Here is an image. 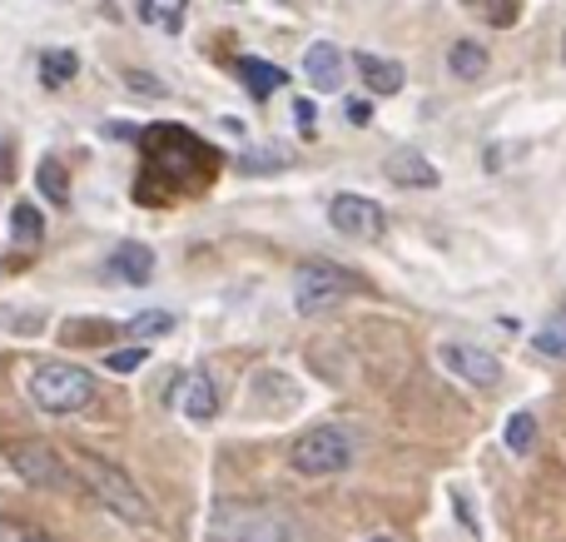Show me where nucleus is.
<instances>
[{
	"label": "nucleus",
	"mask_w": 566,
	"mask_h": 542,
	"mask_svg": "<svg viewBox=\"0 0 566 542\" xmlns=\"http://www.w3.org/2000/svg\"><path fill=\"white\" fill-rule=\"evenodd\" d=\"M209 542H308V538H303V523L283 503L224 498L209 513Z\"/></svg>",
	"instance_id": "f257e3e1"
},
{
	"label": "nucleus",
	"mask_w": 566,
	"mask_h": 542,
	"mask_svg": "<svg viewBox=\"0 0 566 542\" xmlns=\"http://www.w3.org/2000/svg\"><path fill=\"white\" fill-rule=\"evenodd\" d=\"M25 394L40 414L65 418L95 404V374L80 364H65V358H40V364L25 368Z\"/></svg>",
	"instance_id": "f03ea898"
},
{
	"label": "nucleus",
	"mask_w": 566,
	"mask_h": 542,
	"mask_svg": "<svg viewBox=\"0 0 566 542\" xmlns=\"http://www.w3.org/2000/svg\"><path fill=\"white\" fill-rule=\"evenodd\" d=\"M75 473L85 478V488L95 493V503L109 508L119 523H135V528L155 523V508H149V498L139 493L135 483H129V473H119V468L105 463L99 454H75Z\"/></svg>",
	"instance_id": "7ed1b4c3"
},
{
	"label": "nucleus",
	"mask_w": 566,
	"mask_h": 542,
	"mask_svg": "<svg viewBox=\"0 0 566 542\" xmlns=\"http://www.w3.org/2000/svg\"><path fill=\"white\" fill-rule=\"evenodd\" d=\"M353 289H358V279H353L348 269L328 264V259H308V264L293 269V309H298V314H308V319L338 309Z\"/></svg>",
	"instance_id": "20e7f679"
},
{
	"label": "nucleus",
	"mask_w": 566,
	"mask_h": 542,
	"mask_svg": "<svg viewBox=\"0 0 566 542\" xmlns=\"http://www.w3.org/2000/svg\"><path fill=\"white\" fill-rule=\"evenodd\" d=\"M289 463L298 468L303 478H333V473H343V468L353 463V434H348V428H338V424L308 428V434L293 444Z\"/></svg>",
	"instance_id": "39448f33"
},
{
	"label": "nucleus",
	"mask_w": 566,
	"mask_h": 542,
	"mask_svg": "<svg viewBox=\"0 0 566 542\" xmlns=\"http://www.w3.org/2000/svg\"><path fill=\"white\" fill-rule=\"evenodd\" d=\"M145 149H149V165H159L165 175H175L179 185L195 179V165H214L209 145H199L185 125H155V135H145Z\"/></svg>",
	"instance_id": "423d86ee"
},
{
	"label": "nucleus",
	"mask_w": 566,
	"mask_h": 542,
	"mask_svg": "<svg viewBox=\"0 0 566 542\" xmlns=\"http://www.w3.org/2000/svg\"><path fill=\"white\" fill-rule=\"evenodd\" d=\"M6 463L15 468L30 488H50V493H70V488H75L70 468L60 463L50 444H10L6 448Z\"/></svg>",
	"instance_id": "0eeeda50"
},
{
	"label": "nucleus",
	"mask_w": 566,
	"mask_h": 542,
	"mask_svg": "<svg viewBox=\"0 0 566 542\" xmlns=\"http://www.w3.org/2000/svg\"><path fill=\"white\" fill-rule=\"evenodd\" d=\"M328 225L348 239H382L388 234V215H382V205L368 195H333Z\"/></svg>",
	"instance_id": "6e6552de"
},
{
	"label": "nucleus",
	"mask_w": 566,
	"mask_h": 542,
	"mask_svg": "<svg viewBox=\"0 0 566 542\" xmlns=\"http://www.w3.org/2000/svg\"><path fill=\"white\" fill-rule=\"evenodd\" d=\"M438 364L472 388H497V378H502V364L478 344H438Z\"/></svg>",
	"instance_id": "1a4fd4ad"
},
{
	"label": "nucleus",
	"mask_w": 566,
	"mask_h": 542,
	"mask_svg": "<svg viewBox=\"0 0 566 542\" xmlns=\"http://www.w3.org/2000/svg\"><path fill=\"white\" fill-rule=\"evenodd\" d=\"M169 404L189 418V424H209L219 414V394L209 384V374H179L175 388H169Z\"/></svg>",
	"instance_id": "9d476101"
},
{
	"label": "nucleus",
	"mask_w": 566,
	"mask_h": 542,
	"mask_svg": "<svg viewBox=\"0 0 566 542\" xmlns=\"http://www.w3.org/2000/svg\"><path fill=\"white\" fill-rule=\"evenodd\" d=\"M303 75H308V85H313V90L333 95V90H343L348 60H343V50L333 45V40H313V45L303 50Z\"/></svg>",
	"instance_id": "9b49d317"
},
{
	"label": "nucleus",
	"mask_w": 566,
	"mask_h": 542,
	"mask_svg": "<svg viewBox=\"0 0 566 542\" xmlns=\"http://www.w3.org/2000/svg\"><path fill=\"white\" fill-rule=\"evenodd\" d=\"M382 175L402 189H438V179H442L438 165H432L422 149H392V155L382 159Z\"/></svg>",
	"instance_id": "f8f14e48"
},
{
	"label": "nucleus",
	"mask_w": 566,
	"mask_h": 542,
	"mask_svg": "<svg viewBox=\"0 0 566 542\" xmlns=\"http://www.w3.org/2000/svg\"><path fill=\"white\" fill-rule=\"evenodd\" d=\"M353 70H358L363 90H373V95H398L402 80H408V70H402L398 60H382V55H373V50H358Z\"/></svg>",
	"instance_id": "ddd939ff"
},
{
	"label": "nucleus",
	"mask_w": 566,
	"mask_h": 542,
	"mask_svg": "<svg viewBox=\"0 0 566 542\" xmlns=\"http://www.w3.org/2000/svg\"><path fill=\"white\" fill-rule=\"evenodd\" d=\"M234 75L244 80V90H249L254 100H269L274 90L289 85V70L269 65V60H254V55H239V60H234Z\"/></svg>",
	"instance_id": "4468645a"
},
{
	"label": "nucleus",
	"mask_w": 566,
	"mask_h": 542,
	"mask_svg": "<svg viewBox=\"0 0 566 542\" xmlns=\"http://www.w3.org/2000/svg\"><path fill=\"white\" fill-rule=\"evenodd\" d=\"M109 269H115L125 284H149V274H155V249H145V244H119L115 254H109Z\"/></svg>",
	"instance_id": "2eb2a0df"
},
{
	"label": "nucleus",
	"mask_w": 566,
	"mask_h": 542,
	"mask_svg": "<svg viewBox=\"0 0 566 542\" xmlns=\"http://www.w3.org/2000/svg\"><path fill=\"white\" fill-rule=\"evenodd\" d=\"M10 239H15L20 249H35L40 239H45V215L35 209V199H20V205L10 209Z\"/></svg>",
	"instance_id": "dca6fc26"
},
{
	"label": "nucleus",
	"mask_w": 566,
	"mask_h": 542,
	"mask_svg": "<svg viewBox=\"0 0 566 542\" xmlns=\"http://www.w3.org/2000/svg\"><path fill=\"white\" fill-rule=\"evenodd\" d=\"M488 50L478 45V40H452V50H448V70L458 80H482L488 75Z\"/></svg>",
	"instance_id": "f3484780"
},
{
	"label": "nucleus",
	"mask_w": 566,
	"mask_h": 542,
	"mask_svg": "<svg viewBox=\"0 0 566 542\" xmlns=\"http://www.w3.org/2000/svg\"><path fill=\"white\" fill-rule=\"evenodd\" d=\"M75 75H80V55H75V50H65V45L40 50V80H45V90H60L65 80H75Z\"/></svg>",
	"instance_id": "a211bd4d"
},
{
	"label": "nucleus",
	"mask_w": 566,
	"mask_h": 542,
	"mask_svg": "<svg viewBox=\"0 0 566 542\" xmlns=\"http://www.w3.org/2000/svg\"><path fill=\"white\" fill-rule=\"evenodd\" d=\"M139 20L159 25L165 35H179L185 30V0H139Z\"/></svg>",
	"instance_id": "6ab92c4d"
},
{
	"label": "nucleus",
	"mask_w": 566,
	"mask_h": 542,
	"mask_svg": "<svg viewBox=\"0 0 566 542\" xmlns=\"http://www.w3.org/2000/svg\"><path fill=\"white\" fill-rule=\"evenodd\" d=\"M35 185H40V195L50 199V205H65L70 199V189H65V165H60L55 155H45L35 165Z\"/></svg>",
	"instance_id": "aec40b11"
},
{
	"label": "nucleus",
	"mask_w": 566,
	"mask_h": 542,
	"mask_svg": "<svg viewBox=\"0 0 566 542\" xmlns=\"http://www.w3.org/2000/svg\"><path fill=\"white\" fill-rule=\"evenodd\" d=\"M532 348H537L542 358H557V364H566V314L547 319V324L532 334Z\"/></svg>",
	"instance_id": "412c9836"
},
{
	"label": "nucleus",
	"mask_w": 566,
	"mask_h": 542,
	"mask_svg": "<svg viewBox=\"0 0 566 542\" xmlns=\"http://www.w3.org/2000/svg\"><path fill=\"white\" fill-rule=\"evenodd\" d=\"M289 165V149L283 145H264V149H249L244 159H239V169L244 175H274V169Z\"/></svg>",
	"instance_id": "4be33fe9"
},
{
	"label": "nucleus",
	"mask_w": 566,
	"mask_h": 542,
	"mask_svg": "<svg viewBox=\"0 0 566 542\" xmlns=\"http://www.w3.org/2000/svg\"><path fill=\"white\" fill-rule=\"evenodd\" d=\"M125 329L135 338H165L169 329H175V314H165V309H145V314H135Z\"/></svg>",
	"instance_id": "5701e85b"
},
{
	"label": "nucleus",
	"mask_w": 566,
	"mask_h": 542,
	"mask_svg": "<svg viewBox=\"0 0 566 542\" xmlns=\"http://www.w3.org/2000/svg\"><path fill=\"white\" fill-rule=\"evenodd\" d=\"M532 438H537V418H532V414H512L507 418V448H512V454H532Z\"/></svg>",
	"instance_id": "b1692460"
},
{
	"label": "nucleus",
	"mask_w": 566,
	"mask_h": 542,
	"mask_svg": "<svg viewBox=\"0 0 566 542\" xmlns=\"http://www.w3.org/2000/svg\"><path fill=\"white\" fill-rule=\"evenodd\" d=\"M125 90H129V95H145V100H165L169 95L165 80L149 75V70H125Z\"/></svg>",
	"instance_id": "393cba45"
},
{
	"label": "nucleus",
	"mask_w": 566,
	"mask_h": 542,
	"mask_svg": "<svg viewBox=\"0 0 566 542\" xmlns=\"http://www.w3.org/2000/svg\"><path fill=\"white\" fill-rule=\"evenodd\" d=\"M0 542H55V538H45V533H35V528H25V523H15V518H0Z\"/></svg>",
	"instance_id": "a878e982"
},
{
	"label": "nucleus",
	"mask_w": 566,
	"mask_h": 542,
	"mask_svg": "<svg viewBox=\"0 0 566 542\" xmlns=\"http://www.w3.org/2000/svg\"><path fill=\"white\" fill-rule=\"evenodd\" d=\"M468 6L488 20H492V6H497V25H512V20H517V0H468Z\"/></svg>",
	"instance_id": "bb28decb"
},
{
	"label": "nucleus",
	"mask_w": 566,
	"mask_h": 542,
	"mask_svg": "<svg viewBox=\"0 0 566 542\" xmlns=\"http://www.w3.org/2000/svg\"><path fill=\"white\" fill-rule=\"evenodd\" d=\"M293 119H298V135L303 139L318 135V110H313V100H298V105H293Z\"/></svg>",
	"instance_id": "cd10ccee"
},
{
	"label": "nucleus",
	"mask_w": 566,
	"mask_h": 542,
	"mask_svg": "<svg viewBox=\"0 0 566 542\" xmlns=\"http://www.w3.org/2000/svg\"><path fill=\"white\" fill-rule=\"evenodd\" d=\"M139 364H145V348H119V354H109V368H115V374H135Z\"/></svg>",
	"instance_id": "c85d7f7f"
},
{
	"label": "nucleus",
	"mask_w": 566,
	"mask_h": 542,
	"mask_svg": "<svg viewBox=\"0 0 566 542\" xmlns=\"http://www.w3.org/2000/svg\"><path fill=\"white\" fill-rule=\"evenodd\" d=\"M99 135H105V139H135L139 129L129 125V119H105V125H99Z\"/></svg>",
	"instance_id": "c756f323"
},
{
	"label": "nucleus",
	"mask_w": 566,
	"mask_h": 542,
	"mask_svg": "<svg viewBox=\"0 0 566 542\" xmlns=\"http://www.w3.org/2000/svg\"><path fill=\"white\" fill-rule=\"evenodd\" d=\"M522 149H527V145H497V149H488L482 159H488V169H502L512 155H522Z\"/></svg>",
	"instance_id": "7c9ffc66"
},
{
	"label": "nucleus",
	"mask_w": 566,
	"mask_h": 542,
	"mask_svg": "<svg viewBox=\"0 0 566 542\" xmlns=\"http://www.w3.org/2000/svg\"><path fill=\"white\" fill-rule=\"evenodd\" d=\"M348 119H353V125H368L373 105H368V100H348Z\"/></svg>",
	"instance_id": "2f4dec72"
},
{
	"label": "nucleus",
	"mask_w": 566,
	"mask_h": 542,
	"mask_svg": "<svg viewBox=\"0 0 566 542\" xmlns=\"http://www.w3.org/2000/svg\"><path fill=\"white\" fill-rule=\"evenodd\" d=\"M562 60H566V35H562Z\"/></svg>",
	"instance_id": "473e14b6"
},
{
	"label": "nucleus",
	"mask_w": 566,
	"mask_h": 542,
	"mask_svg": "<svg viewBox=\"0 0 566 542\" xmlns=\"http://www.w3.org/2000/svg\"><path fill=\"white\" fill-rule=\"evenodd\" d=\"M373 542H388V538H373Z\"/></svg>",
	"instance_id": "72a5a7b5"
}]
</instances>
